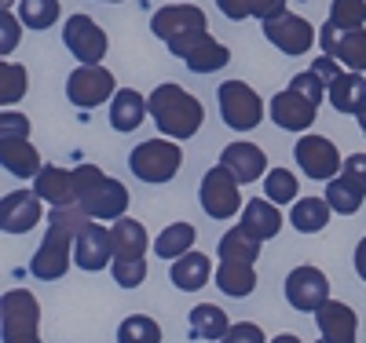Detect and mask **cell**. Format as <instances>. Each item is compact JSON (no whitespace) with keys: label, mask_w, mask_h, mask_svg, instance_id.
<instances>
[{"label":"cell","mask_w":366,"mask_h":343,"mask_svg":"<svg viewBox=\"0 0 366 343\" xmlns=\"http://www.w3.org/2000/svg\"><path fill=\"white\" fill-rule=\"evenodd\" d=\"M88 212L81 205H66V208H51L48 212V234L37 248V256L29 260V274L37 282H59L74 260V241L77 234L88 227Z\"/></svg>","instance_id":"6da1fadb"},{"label":"cell","mask_w":366,"mask_h":343,"mask_svg":"<svg viewBox=\"0 0 366 343\" xmlns=\"http://www.w3.org/2000/svg\"><path fill=\"white\" fill-rule=\"evenodd\" d=\"M150 117H154L158 132L169 135V139H191L198 135L202 121H205V110L202 103L191 96V91H183L179 84H158L150 91Z\"/></svg>","instance_id":"7a4b0ae2"},{"label":"cell","mask_w":366,"mask_h":343,"mask_svg":"<svg viewBox=\"0 0 366 343\" xmlns=\"http://www.w3.org/2000/svg\"><path fill=\"white\" fill-rule=\"evenodd\" d=\"M74 183H77V205L88 212V220H121L129 208V190L125 183L110 179L103 168L96 165H81L74 168Z\"/></svg>","instance_id":"3957f363"},{"label":"cell","mask_w":366,"mask_h":343,"mask_svg":"<svg viewBox=\"0 0 366 343\" xmlns=\"http://www.w3.org/2000/svg\"><path fill=\"white\" fill-rule=\"evenodd\" d=\"M0 325H4V343H41V303L34 292L11 289L0 300Z\"/></svg>","instance_id":"277c9868"},{"label":"cell","mask_w":366,"mask_h":343,"mask_svg":"<svg viewBox=\"0 0 366 343\" xmlns=\"http://www.w3.org/2000/svg\"><path fill=\"white\" fill-rule=\"evenodd\" d=\"M183 165V146L176 139H147L129 153V168L143 183H169Z\"/></svg>","instance_id":"5b68a950"},{"label":"cell","mask_w":366,"mask_h":343,"mask_svg":"<svg viewBox=\"0 0 366 343\" xmlns=\"http://www.w3.org/2000/svg\"><path fill=\"white\" fill-rule=\"evenodd\" d=\"M267 106L246 81H224L220 84V117L234 132H253L264 121Z\"/></svg>","instance_id":"8992f818"},{"label":"cell","mask_w":366,"mask_h":343,"mask_svg":"<svg viewBox=\"0 0 366 343\" xmlns=\"http://www.w3.org/2000/svg\"><path fill=\"white\" fill-rule=\"evenodd\" d=\"M293 158L300 165V172L308 179H319V183H330L337 179L341 168H345V158L337 143H333L330 135H300L297 146H293Z\"/></svg>","instance_id":"52a82bcc"},{"label":"cell","mask_w":366,"mask_h":343,"mask_svg":"<svg viewBox=\"0 0 366 343\" xmlns=\"http://www.w3.org/2000/svg\"><path fill=\"white\" fill-rule=\"evenodd\" d=\"M63 44L66 51L81 62V66H99L110 41H107V29L96 26V19L88 15H70L66 26H63Z\"/></svg>","instance_id":"ba28073f"},{"label":"cell","mask_w":366,"mask_h":343,"mask_svg":"<svg viewBox=\"0 0 366 343\" xmlns=\"http://www.w3.org/2000/svg\"><path fill=\"white\" fill-rule=\"evenodd\" d=\"M198 198H202V208H205L209 220H231V215H238V208H242L238 179H234L224 165L209 168V172L202 175V190H198Z\"/></svg>","instance_id":"9c48e42d"},{"label":"cell","mask_w":366,"mask_h":343,"mask_svg":"<svg viewBox=\"0 0 366 343\" xmlns=\"http://www.w3.org/2000/svg\"><path fill=\"white\" fill-rule=\"evenodd\" d=\"M169 51L187 62V70H194V73H217V70H224L231 62V51L220 41H212L209 29H205V34H191V37L172 41Z\"/></svg>","instance_id":"30bf717a"},{"label":"cell","mask_w":366,"mask_h":343,"mask_svg":"<svg viewBox=\"0 0 366 343\" xmlns=\"http://www.w3.org/2000/svg\"><path fill=\"white\" fill-rule=\"evenodd\" d=\"M114 96H117V81H114V73L103 70V66H77V70L66 77V99H70L74 106H81V110L99 106V103H107V99H114Z\"/></svg>","instance_id":"8fae6325"},{"label":"cell","mask_w":366,"mask_h":343,"mask_svg":"<svg viewBox=\"0 0 366 343\" xmlns=\"http://www.w3.org/2000/svg\"><path fill=\"white\" fill-rule=\"evenodd\" d=\"M319 44L330 58H337L341 66H348L352 73H362L366 70V26L362 29H341L326 22L319 29Z\"/></svg>","instance_id":"7c38bea8"},{"label":"cell","mask_w":366,"mask_h":343,"mask_svg":"<svg viewBox=\"0 0 366 343\" xmlns=\"http://www.w3.org/2000/svg\"><path fill=\"white\" fill-rule=\"evenodd\" d=\"M260 26H264V37L282 55H304V51H312V44H315L312 22L293 15V11H282V15H274V19L260 22Z\"/></svg>","instance_id":"4fadbf2b"},{"label":"cell","mask_w":366,"mask_h":343,"mask_svg":"<svg viewBox=\"0 0 366 343\" xmlns=\"http://www.w3.org/2000/svg\"><path fill=\"white\" fill-rule=\"evenodd\" d=\"M286 300L293 310H322L330 303V282L319 267H297L286 277Z\"/></svg>","instance_id":"5bb4252c"},{"label":"cell","mask_w":366,"mask_h":343,"mask_svg":"<svg viewBox=\"0 0 366 343\" xmlns=\"http://www.w3.org/2000/svg\"><path fill=\"white\" fill-rule=\"evenodd\" d=\"M150 29H154V37L172 44L179 37L205 34V11L194 8V4H165V8L154 11V19H150Z\"/></svg>","instance_id":"9a60e30c"},{"label":"cell","mask_w":366,"mask_h":343,"mask_svg":"<svg viewBox=\"0 0 366 343\" xmlns=\"http://www.w3.org/2000/svg\"><path fill=\"white\" fill-rule=\"evenodd\" d=\"M74 263L81 270H88V274L107 270L114 263V237H110V230L107 227H96V220H92L77 234V241H74Z\"/></svg>","instance_id":"2e32d148"},{"label":"cell","mask_w":366,"mask_h":343,"mask_svg":"<svg viewBox=\"0 0 366 343\" xmlns=\"http://www.w3.org/2000/svg\"><path fill=\"white\" fill-rule=\"evenodd\" d=\"M41 198L34 190H11L4 194V201H0V227H4V234H26L34 230L41 223Z\"/></svg>","instance_id":"e0dca14e"},{"label":"cell","mask_w":366,"mask_h":343,"mask_svg":"<svg viewBox=\"0 0 366 343\" xmlns=\"http://www.w3.org/2000/svg\"><path fill=\"white\" fill-rule=\"evenodd\" d=\"M319 117V106L308 103L304 96H297V91H279V96H271V121L279 124V128L286 132H308L312 124Z\"/></svg>","instance_id":"ac0fdd59"},{"label":"cell","mask_w":366,"mask_h":343,"mask_svg":"<svg viewBox=\"0 0 366 343\" xmlns=\"http://www.w3.org/2000/svg\"><path fill=\"white\" fill-rule=\"evenodd\" d=\"M315 325L326 343H359V318L341 300H330L322 310H315Z\"/></svg>","instance_id":"d6986e66"},{"label":"cell","mask_w":366,"mask_h":343,"mask_svg":"<svg viewBox=\"0 0 366 343\" xmlns=\"http://www.w3.org/2000/svg\"><path fill=\"white\" fill-rule=\"evenodd\" d=\"M220 165L246 186V183H257V179H264V168H267V158H264V150L260 146H253V143H246V139H238V143H231V146H224V153H220Z\"/></svg>","instance_id":"ffe728a7"},{"label":"cell","mask_w":366,"mask_h":343,"mask_svg":"<svg viewBox=\"0 0 366 343\" xmlns=\"http://www.w3.org/2000/svg\"><path fill=\"white\" fill-rule=\"evenodd\" d=\"M0 165H4L11 175L29 179V175H41V158H37V146L29 143V135H0Z\"/></svg>","instance_id":"44dd1931"},{"label":"cell","mask_w":366,"mask_h":343,"mask_svg":"<svg viewBox=\"0 0 366 343\" xmlns=\"http://www.w3.org/2000/svg\"><path fill=\"white\" fill-rule=\"evenodd\" d=\"M34 194L41 201H51V208H66V205H77V183H74V168H55V165H44L41 175H37V186Z\"/></svg>","instance_id":"7402d4cb"},{"label":"cell","mask_w":366,"mask_h":343,"mask_svg":"<svg viewBox=\"0 0 366 343\" xmlns=\"http://www.w3.org/2000/svg\"><path fill=\"white\" fill-rule=\"evenodd\" d=\"M147 117H150V103L136 88H121L110 99V128L114 132H136Z\"/></svg>","instance_id":"603a6c76"},{"label":"cell","mask_w":366,"mask_h":343,"mask_svg":"<svg viewBox=\"0 0 366 343\" xmlns=\"http://www.w3.org/2000/svg\"><path fill=\"white\" fill-rule=\"evenodd\" d=\"M242 230L253 234L257 241H271L282 230V215H279V208H274V201L253 198L246 208H242Z\"/></svg>","instance_id":"cb8c5ba5"},{"label":"cell","mask_w":366,"mask_h":343,"mask_svg":"<svg viewBox=\"0 0 366 343\" xmlns=\"http://www.w3.org/2000/svg\"><path fill=\"white\" fill-rule=\"evenodd\" d=\"M209 274H212V260H209L205 252L179 256V260H172V270H169L172 285H176L179 292H198V289H205V285H209Z\"/></svg>","instance_id":"d4e9b609"},{"label":"cell","mask_w":366,"mask_h":343,"mask_svg":"<svg viewBox=\"0 0 366 343\" xmlns=\"http://www.w3.org/2000/svg\"><path fill=\"white\" fill-rule=\"evenodd\" d=\"M330 96V106L341 110V113H359L366 106V77L362 73H341L326 88Z\"/></svg>","instance_id":"484cf974"},{"label":"cell","mask_w":366,"mask_h":343,"mask_svg":"<svg viewBox=\"0 0 366 343\" xmlns=\"http://www.w3.org/2000/svg\"><path fill=\"white\" fill-rule=\"evenodd\" d=\"M231 322H227V310H220L217 303H198L191 310V336L205 339V343H220L227 336Z\"/></svg>","instance_id":"4316f807"},{"label":"cell","mask_w":366,"mask_h":343,"mask_svg":"<svg viewBox=\"0 0 366 343\" xmlns=\"http://www.w3.org/2000/svg\"><path fill=\"white\" fill-rule=\"evenodd\" d=\"M110 237H114V256H143L147 252V227L132 215H121V220L110 227Z\"/></svg>","instance_id":"83f0119b"},{"label":"cell","mask_w":366,"mask_h":343,"mask_svg":"<svg viewBox=\"0 0 366 343\" xmlns=\"http://www.w3.org/2000/svg\"><path fill=\"white\" fill-rule=\"evenodd\" d=\"M330 201L326 198H300L290 212V220L297 227V234H319L330 227Z\"/></svg>","instance_id":"f1b7e54d"},{"label":"cell","mask_w":366,"mask_h":343,"mask_svg":"<svg viewBox=\"0 0 366 343\" xmlns=\"http://www.w3.org/2000/svg\"><path fill=\"white\" fill-rule=\"evenodd\" d=\"M217 256H220V263H257L260 241L253 234H246L242 227H231L217 245Z\"/></svg>","instance_id":"f546056e"},{"label":"cell","mask_w":366,"mask_h":343,"mask_svg":"<svg viewBox=\"0 0 366 343\" xmlns=\"http://www.w3.org/2000/svg\"><path fill=\"white\" fill-rule=\"evenodd\" d=\"M212 277H217V289H220L224 296H234V300L249 296V292L257 289V270H253V263H220Z\"/></svg>","instance_id":"4dcf8cb0"},{"label":"cell","mask_w":366,"mask_h":343,"mask_svg":"<svg viewBox=\"0 0 366 343\" xmlns=\"http://www.w3.org/2000/svg\"><path fill=\"white\" fill-rule=\"evenodd\" d=\"M194 237H198V230L191 223H172L154 237V256H162V260L187 256V252H194Z\"/></svg>","instance_id":"1f68e13d"},{"label":"cell","mask_w":366,"mask_h":343,"mask_svg":"<svg viewBox=\"0 0 366 343\" xmlns=\"http://www.w3.org/2000/svg\"><path fill=\"white\" fill-rule=\"evenodd\" d=\"M117 343H162V325L150 314H129L117 325Z\"/></svg>","instance_id":"d6a6232c"},{"label":"cell","mask_w":366,"mask_h":343,"mask_svg":"<svg viewBox=\"0 0 366 343\" xmlns=\"http://www.w3.org/2000/svg\"><path fill=\"white\" fill-rule=\"evenodd\" d=\"M326 201H330V208L337 212V215H352V212H359L362 208V194L355 190V186L345 179V175H337V179H330L326 183V194H322Z\"/></svg>","instance_id":"836d02e7"},{"label":"cell","mask_w":366,"mask_h":343,"mask_svg":"<svg viewBox=\"0 0 366 343\" xmlns=\"http://www.w3.org/2000/svg\"><path fill=\"white\" fill-rule=\"evenodd\" d=\"M26 96V66L19 62H0V106H15L19 99Z\"/></svg>","instance_id":"e575fe53"},{"label":"cell","mask_w":366,"mask_h":343,"mask_svg":"<svg viewBox=\"0 0 366 343\" xmlns=\"http://www.w3.org/2000/svg\"><path fill=\"white\" fill-rule=\"evenodd\" d=\"M264 198L274 205H290L297 201V175L290 168H271L264 175Z\"/></svg>","instance_id":"d590c367"},{"label":"cell","mask_w":366,"mask_h":343,"mask_svg":"<svg viewBox=\"0 0 366 343\" xmlns=\"http://www.w3.org/2000/svg\"><path fill=\"white\" fill-rule=\"evenodd\" d=\"M19 19L29 29H48V26L59 22V0H22Z\"/></svg>","instance_id":"8d00e7d4"},{"label":"cell","mask_w":366,"mask_h":343,"mask_svg":"<svg viewBox=\"0 0 366 343\" xmlns=\"http://www.w3.org/2000/svg\"><path fill=\"white\" fill-rule=\"evenodd\" d=\"M110 270H114V282L121 289H136V285H143V277H147V260L143 256H114Z\"/></svg>","instance_id":"74e56055"},{"label":"cell","mask_w":366,"mask_h":343,"mask_svg":"<svg viewBox=\"0 0 366 343\" xmlns=\"http://www.w3.org/2000/svg\"><path fill=\"white\" fill-rule=\"evenodd\" d=\"M330 22L341 26V29H362V22H366V0H333Z\"/></svg>","instance_id":"f35d334b"},{"label":"cell","mask_w":366,"mask_h":343,"mask_svg":"<svg viewBox=\"0 0 366 343\" xmlns=\"http://www.w3.org/2000/svg\"><path fill=\"white\" fill-rule=\"evenodd\" d=\"M290 91H297V96H304L308 103H322V96H326V84L312 73V70H304V73H293L290 77Z\"/></svg>","instance_id":"ab89813d"},{"label":"cell","mask_w":366,"mask_h":343,"mask_svg":"<svg viewBox=\"0 0 366 343\" xmlns=\"http://www.w3.org/2000/svg\"><path fill=\"white\" fill-rule=\"evenodd\" d=\"M19 34H22V19H15L11 11H0V51H15L19 48Z\"/></svg>","instance_id":"60d3db41"},{"label":"cell","mask_w":366,"mask_h":343,"mask_svg":"<svg viewBox=\"0 0 366 343\" xmlns=\"http://www.w3.org/2000/svg\"><path fill=\"white\" fill-rule=\"evenodd\" d=\"M341 175L355 186V190L366 198V153H352V158H345V168Z\"/></svg>","instance_id":"b9f144b4"},{"label":"cell","mask_w":366,"mask_h":343,"mask_svg":"<svg viewBox=\"0 0 366 343\" xmlns=\"http://www.w3.org/2000/svg\"><path fill=\"white\" fill-rule=\"evenodd\" d=\"M220 343H267V339H264V329H260V325H253V322H238V325L227 329V336H224Z\"/></svg>","instance_id":"7bdbcfd3"},{"label":"cell","mask_w":366,"mask_h":343,"mask_svg":"<svg viewBox=\"0 0 366 343\" xmlns=\"http://www.w3.org/2000/svg\"><path fill=\"white\" fill-rule=\"evenodd\" d=\"M312 73H315V77H319V81L330 88L333 81L341 77V62H337V58H330V55H319V58L312 62Z\"/></svg>","instance_id":"ee69618b"},{"label":"cell","mask_w":366,"mask_h":343,"mask_svg":"<svg viewBox=\"0 0 366 343\" xmlns=\"http://www.w3.org/2000/svg\"><path fill=\"white\" fill-rule=\"evenodd\" d=\"M217 8H220L227 19L242 22V19H249V15H253V0H217Z\"/></svg>","instance_id":"f6af8a7d"},{"label":"cell","mask_w":366,"mask_h":343,"mask_svg":"<svg viewBox=\"0 0 366 343\" xmlns=\"http://www.w3.org/2000/svg\"><path fill=\"white\" fill-rule=\"evenodd\" d=\"M282 11H286V0H253V19H260V22L282 15Z\"/></svg>","instance_id":"bcb514c9"},{"label":"cell","mask_w":366,"mask_h":343,"mask_svg":"<svg viewBox=\"0 0 366 343\" xmlns=\"http://www.w3.org/2000/svg\"><path fill=\"white\" fill-rule=\"evenodd\" d=\"M355 270H359V277L366 282V237L355 245Z\"/></svg>","instance_id":"7dc6e473"},{"label":"cell","mask_w":366,"mask_h":343,"mask_svg":"<svg viewBox=\"0 0 366 343\" xmlns=\"http://www.w3.org/2000/svg\"><path fill=\"white\" fill-rule=\"evenodd\" d=\"M271 343H304L300 336H293V332H282V336H274Z\"/></svg>","instance_id":"c3c4849f"},{"label":"cell","mask_w":366,"mask_h":343,"mask_svg":"<svg viewBox=\"0 0 366 343\" xmlns=\"http://www.w3.org/2000/svg\"><path fill=\"white\" fill-rule=\"evenodd\" d=\"M355 117H359V128H362V135H366V106H362V110H359Z\"/></svg>","instance_id":"681fc988"},{"label":"cell","mask_w":366,"mask_h":343,"mask_svg":"<svg viewBox=\"0 0 366 343\" xmlns=\"http://www.w3.org/2000/svg\"><path fill=\"white\" fill-rule=\"evenodd\" d=\"M0 4H4V8H0V11H11V0H0Z\"/></svg>","instance_id":"f907efd6"},{"label":"cell","mask_w":366,"mask_h":343,"mask_svg":"<svg viewBox=\"0 0 366 343\" xmlns=\"http://www.w3.org/2000/svg\"><path fill=\"white\" fill-rule=\"evenodd\" d=\"M107 4H114V0H107Z\"/></svg>","instance_id":"816d5d0a"},{"label":"cell","mask_w":366,"mask_h":343,"mask_svg":"<svg viewBox=\"0 0 366 343\" xmlns=\"http://www.w3.org/2000/svg\"><path fill=\"white\" fill-rule=\"evenodd\" d=\"M319 343H326V339H319Z\"/></svg>","instance_id":"f5cc1de1"}]
</instances>
